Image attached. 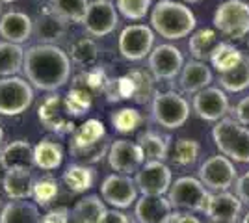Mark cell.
Returning <instances> with one entry per match:
<instances>
[{"mask_svg": "<svg viewBox=\"0 0 249 223\" xmlns=\"http://www.w3.org/2000/svg\"><path fill=\"white\" fill-rule=\"evenodd\" d=\"M219 87L229 93H240L249 87V56L244 54L238 65L229 69L225 73H219L218 76Z\"/></svg>", "mask_w": 249, "mask_h": 223, "instance_id": "cell-27", "label": "cell"}, {"mask_svg": "<svg viewBox=\"0 0 249 223\" xmlns=\"http://www.w3.org/2000/svg\"><path fill=\"white\" fill-rule=\"evenodd\" d=\"M212 139L223 156L232 162H249V128L236 119L223 117L212 128Z\"/></svg>", "mask_w": 249, "mask_h": 223, "instance_id": "cell-3", "label": "cell"}, {"mask_svg": "<svg viewBox=\"0 0 249 223\" xmlns=\"http://www.w3.org/2000/svg\"><path fill=\"white\" fill-rule=\"evenodd\" d=\"M0 158L6 171H34V147L28 139L10 141L0 151Z\"/></svg>", "mask_w": 249, "mask_h": 223, "instance_id": "cell-20", "label": "cell"}, {"mask_svg": "<svg viewBox=\"0 0 249 223\" xmlns=\"http://www.w3.org/2000/svg\"><path fill=\"white\" fill-rule=\"evenodd\" d=\"M106 212L99 195H86L71 210V223H103Z\"/></svg>", "mask_w": 249, "mask_h": 223, "instance_id": "cell-25", "label": "cell"}, {"mask_svg": "<svg viewBox=\"0 0 249 223\" xmlns=\"http://www.w3.org/2000/svg\"><path fill=\"white\" fill-rule=\"evenodd\" d=\"M136 143L142 149L145 162H164L169 156L171 138L167 134H160L156 130H145L138 136Z\"/></svg>", "mask_w": 249, "mask_h": 223, "instance_id": "cell-24", "label": "cell"}, {"mask_svg": "<svg viewBox=\"0 0 249 223\" xmlns=\"http://www.w3.org/2000/svg\"><path fill=\"white\" fill-rule=\"evenodd\" d=\"M153 6V0H115V10L126 17L128 21H142L145 19Z\"/></svg>", "mask_w": 249, "mask_h": 223, "instance_id": "cell-39", "label": "cell"}, {"mask_svg": "<svg viewBox=\"0 0 249 223\" xmlns=\"http://www.w3.org/2000/svg\"><path fill=\"white\" fill-rule=\"evenodd\" d=\"M173 206L164 195H142L136 201L134 216L138 223H164Z\"/></svg>", "mask_w": 249, "mask_h": 223, "instance_id": "cell-21", "label": "cell"}, {"mask_svg": "<svg viewBox=\"0 0 249 223\" xmlns=\"http://www.w3.org/2000/svg\"><path fill=\"white\" fill-rule=\"evenodd\" d=\"M4 175H6V168H4V164H2V158H0V184L4 181Z\"/></svg>", "mask_w": 249, "mask_h": 223, "instance_id": "cell-47", "label": "cell"}, {"mask_svg": "<svg viewBox=\"0 0 249 223\" xmlns=\"http://www.w3.org/2000/svg\"><path fill=\"white\" fill-rule=\"evenodd\" d=\"M164 223H201L199 222V218L196 216H192V214H184V212H171L167 216Z\"/></svg>", "mask_w": 249, "mask_h": 223, "instance_id": "cell-45", "label": "cell"}, {"mask_svg": "<svg viewBox=\"0 0 249 223\" xmlns=\"http://www.w3.org/2000/svg\"><path fill=\"white\" fill-rule=\"evenodd\" d=\"M242 212V201L231 191L210 193L205 214L212 223H236Z\"/></svg>", "mask_w": 249, "mask_h": 223, "instance_id": "cell-17", "label": "cell"}, {"mask_svg": "<svg viewBox=\"0 0 249 223\" xmlns=\"http://www.w3.org/2000/svg\"><path fill=\"white\" fill-rule=\"evenodd\" d=\"M37 117L41 121V125L51 132L56 134H71L76 130L74 125V117L71 116L69 108L65 104V97L62 95H51L43 101L37 108Z\"/></svg>", "mask_w": 249, "mask_h": 223, "instance_id": "cell-10", "label": "cell"}, {"mask_svg": "<svg viewBox=\"0 0 249 223\" xmlns=\"http://www.w3.org/2000/svg\"><path fill=\"white\" fill-rule=\"evenodd\" d=\"M234 186H236V195L242 201V205H248L249 206V171H246L242 177H238V181H236Z\"/></svg>", "mask_w": 249, "mask_h": 223, "instance_id": "cell-43", "label": "cell"}, {"mask_svg": "<svg viewBox=\"0 0 249 223\" xmlns=\"http://www.w3.org/2000/svg\"><path fill=\"white\" fill-rule=\"evenodd\" d=\"M34 103V87L21 76L0 78V116H21Z\"/></svg>", "mask_w": 249, "mask_h": 223, "instance_id": "cell-6", "label": "cell"}, {"mask_svg": "<svg viewBox=\"0 0 249 223\" xmlns=\"http://www.w3.org/2000/svg\"><path fill=\"white\" fill-rule=\"evenodd\" d=\"M34 34V19L24 11L11 10L0 17V37L8 43L22 45Z\"/></svg>", "mask_w": 249, "mask_h": 223, "instance_id": "cell-19", "label": "cell"}, {"mask_svg": "<svg viewBox=\"0 0 249 223\" xmlns=\"http://www.w3.org/2000/svg\"><path fill=\"white\" fill-rule=\"evenodd\" d=\"M242 223H249V212L244 216V220H242Z\"/></svg>", "mask_w": 249, "mask_h": 223, "instance_id": "cell-48", "label": "cell"}, {"mask_svg": "<svg viewBox=\"0 0 249 223\" xmlns=\"http://www.w3.org/2000/svg\"><path fill=\"white\" fill-rule=\"evenodd\" d=\"M212 71L205 62H197V60H190L184 64L182 71L178 74V86L180 89L188 93V95H196L199 91H203L205 87L210 86L212 82Z\"/></svg>", "mask_w": 249, "mask_h": 223, "instance_id": "cell-22", "label": "cell"}, {"mask_svg": "<svg viewBox=\"0 0 249 223\" xmlns=\"http://www.w3.org/2000/svg\"><path fill=\"white\" fill-rule=\"evenodd\" d=\"M126 76L132 82V101L143 104L151 97H155V82L153 76L143 69H130Z\"/></svg>", "mask_w": 249, "mask_h": 223, "instance_id": "cell-36", "label": "cell"}, {"mask_svg": "<svg viewBox=\"0 0 249 223\" xmlns=\"http://www.w3.org/2000/svg\"><path fill=\"white\" fill-rule=\"evenodd\" d=\"M63 162V147L58 141L41 139L34 147V164L36 168L43 171H54L62 166Z\"/></svg>", "mask_w": 249, "mask_h": 223, "instance_id": "cell-29", "label": "cell"}, {"mask_svg": "<svg viewBox=\"0 0 249 223\" xmlns=\"http://www.w3.org/2000/svg\"><path fill=\"white\" fill-rule=\"evenodd\" d=\"M69 220H71L69 208L67 206H60V208H54V210L45 214L41 223H69Z\"/></svg>", "mask_w": 249, "mask_h": 223, "instance_id": "cell-42", "label": "cell"}, {"mask_svg": "<svg viewBox=\"0 0 249 223\" xmlns=\"http://www.w3.org/2000/svg\"><path fill=\"white\" fill-rule=\"evenodd\" d=\"M151 112L155 121L167 130L180 128L190 117V103L177 91H162L155 93Z\"/></svg>", "mask_w": 249, "mask_h": 223, "instance_id": "cell-5", "label": "cell"}, {"mask_svg": "<svg viewBox=\"0 0 249 223\" xmlns=\"http://www.w3.org/2000/svg\"><path fill=\"white\" fill-rule=\"evenodd\" d=\"M103 139H106V128H104L103 121L88 119L80 127H76V130L73 132L69 149L89 147V145H95V143H99Z\"/></svg>", "mask_w": 249, "mask_h": 223, "instance_id": "cell-30", "label": "cell"}, {"mask_svg": "<svg viewBox=\"0 0 249 223\" xmlns=\"http://www.w3.org/2000/svg\"><path fill=\"white\" fill-rule=\"evenodd\" d=\"M0 17H2V2H0Z\"/></svg>", "mask_w": 249, "mask_h": 223, "instance_id": "cell-51", "label": "cell"}, {"mask_svg": "<svg viewBox=\"0 0 249 223\" xmlns=\"http://www.w3.org/2000/svg\"><path fill=\"white\" fill-rule=\"evenodd\" d=\"M95 173L89 166L84 164H71L63 171V182L65 186L74 193H82L93 186Z\"/></svg>", "mask_w": 249, "mask_h": 223, "instance_id": "cell-33", "label": "cell"}, {"mask_svg": "<svg viewBox=\"0 0 249 223\" xmlns=\"http://www.w3.org/2000/svg\"><path fill=\"white\" fill-rule=\"evenodd\" d=\"M199 153H201V145H199L196 139L190 138H180L175 141V147L171 151V160L175 162L177 166H194L199 158Z\"/></svg>", "mask_w": 249, "mask_h": 223, "instance_id": "cell-37", "label": "cell"}, {"mask_svg": "<svg viewBox=\"0 0 249 223\" xmlns=\"http://www.w3.org/2000/svg\"><path fill=\"white\" fill-rule=\"evenodd\" d=\"M58 195V182L51 179V177H43V179H36V184H34V193L32 197L36 199L37 205L41 206H47L51 205Z\"/></svg>", "mask_w": 249, "mask_h": 223, "instance_id": "cell-41", "label": "cell"}, {"mask_svg": "<svg viewBox=\"0 0 249 223\" xmlns=\"http://www.w3.org/2000/svg\"><path fill=\"white\" fill-rule=\"evenodd\" d=\"M192 108L196 112V116L203 121H212L218 123L219 119L227 116L229 112V97L221 87H205L203 91H199L194 95Z\"/></svg>", "mask_w": 249, "mask_h": 223, "instance_id": "cell-15", "label": "cell"}, {"mask_svg": "<svg viewBox=\"0 0 249 223\" xmlns=\"http://www.w3.org/2000/svg\"><path fill=\"white\" fill-rule=\"evenodd\" d=\"M84 28L91 37H106L119 24V13L112 0H93L89 2L88 13L84 17Z\"/></svg>", "mask_w": 249, "mask_h": 223, "instance_id": "cell-11", "label": "cell"}, {"mask_svg": "<svg viewBox=\"0 0 249 223\" xmlns=\"http://www.w3.org/2000/svg\"><path fill=\"white\" fill-rule=\"evenodd\" d=\"M26 80L41 91H58L71 78V58L58 45H34L24 52Z\"/></svg>", "mask_w": 249, "mask_h": 223, "instance_id": "cell-1", "label": "cell"}, {"mask_svg": "<svg viewBox=\"0 0 249 223\" xmlns=\"http://www.w3.org/2000/svg\"><path fill=\"white\" fill-rule=\"evenodd\" d=\"M232 112H234V119L238 123H242L244 127L249 128V97H244L238 104L234 106Z\"/></svg>", "mask_w": 249, "mask_h": 223, "instance_id": "cell-44", "label": "cell"}, {"mask_svg": "<svg viewBox=\"0 0 249 223\" xmlns=\"http://www.w3.org/2000/svg\"><path fill=\"white\" fill-rule=\"evenodd\" d=\"M199 181L205 184L207 190L229 191V188L238 181L234 162L223 154L210 156L199 168Z\"/></svg>", "mask_w": 249, "mask_h": 223, "instance_id": "cell-9", "label": "cell"}, {"mask_svg": "<svg viewBox=\"0 0 249 223\" xmlns=\"http://www.w3.org/2000/svg\"><path fill=\"white\" fill-rule=\"evenodd\" d=\"M103 201L115 208H128L132 203L138 201V186L128 175L112 173L101 184Z\"/></svg>", "mask_w": 249, "mask_h": 223, "instance_id": "cell-16", "label": "cell"}, {"mask_svg": "<svg viewBox=\"0 0 249 223\" xmlns=\"http://www.w3.org/2000/svg\"><path fill=\"white\" fill-rule=\"evenodd\" d=\"M24 49L15 43H0V76H17L24 65Z\"/></svg>", "mask_w": 249, "mask_h": 223, "instance_id": "cell-31", "label": "cell"}, {"mask_svg": "<svg viewBox=\"0 0 249 223\" xmlns=\"http://www.w3.org/2000/svg\"><path fill=\"white\" fill-rule=\"evenodd\" d=\"M34 171H6L2 188L11 201H26L34 193Z\"/></svg>", "mask_w": 249, "mask_h": 223, "instance_id": "cell-23", "label": "cell"}, {"mask_svg": "<svg viewBox=\"0 0 249 223\" xmlns=\"http://www.w3.org/2000/svg\"><path fill=\"white\" fill-rule=\"evenodd\" d=\"M117 49L124 60L140 62L155 49V30L147 24H130L119 34Z\"/></svg>", "mask_w": 249, "mask_h": 223, "instance_id": "cell-8", "label": "cell"}, {"mask_svg": "<svg viewBox=\"0 0 249 223\" xmlns=\"http://www.w3.org/2000/svg\"><path fill=\"white\" fill-rule=\"evenodd\" d=\"M219 45L218 32L212 28H201L190 35L188 41V51L192 54L194 60L197 62H207L210 60V56L214 52V49Z\"/></svg>", "mask_w": 249, "mask_h": 223, "instance_id": "cell-26", "label": "cell"}, {"mask_svg": "<svg viewBox=\"0 0 249 223\" xmlns=\"http://www.w3.org/2000/svg\"><path fill=\"white\" fill-rule=\"evenodd\" d=\"M208 197H210V191L196 177L177 179L167 191V199L173 208H182L190 212H205Z\"/></svg>", "mask_w": 249, "mask_h": 223, "instance_id": "cell-7", "label": "cell"}, {"mask_svg": "<svg viewBox=\"0 0 249 223\" xmlns=\"http://www.w3.org/2000/svg\"><path fill=\"white\" fill-rule=\"evenodd\" d=\"M134 182L142 195H164L173 184V173L164 162H145L136 173Z\"/></svg>", "mask_w": 249, "mask_h": 223, "instance_id": "cell-14", "label": "cell"}, {"mask_svg": "<svg viewBox=\"0 0 249 223\" xmlns=\"http://www.w3.org/2000/svg\"><path fill=\"white\" fill-rule=\"evenodd\" d=\"M214 28L229 39H244L249 34V4L244 0H225L214 11Z\"/></svg>", "mask_w": 249, "mask_h": 223, "instance_id": "cell-4", "label": "cell"}, {"mask_svg": "<svg viewBox=\"0 0 249 223\" xmlns=\"http://www.w3.org/2000/svg\"><path fill=\"white\" fill-rule=\"evenodd\" d=\"M67 54L73 64L80 65V67H91L99 58V45L93 37H80V39L73 41Z\"/></svg>", "mask_w": 249, "mask_h": 223, "instance_id": "cell-34", "label": "cell"}, {"mask_svg": "<svg viewBox=\"0 0 249 223\" xmlns=\"http://www.w3.org/2000/svg\"><path fill=\"white\" fill-rule=\"evenodd\" d=\"M184 2H199V0H184Z\"/></svg>", "mask_w": 249, "mask_h": 223, "instance_id": "cell-52", "label": "cell"}, {"mask_svg": "<svg viewBox=\"0 0 249 223\" xmlns=\"http://www.w3.org/2000/svg\"><path fill=\"white\" fill-rule=\"evenodd\" d=\"M242 56H244V52L240 49H236L232 43L219 41V45L214 49V52L210 56V62H212V67L218 73H225V71L240 64Z\"/></svg>", "mask_w": 249, "mask_h": 223, "instance_id": "cell-35", "label": "cell"}, {"mask_svg": "<svg viewBox=\"0 0 249 223\" xmlns=\"http://www.w3.org/2000/svg\"><path fill=\"white\" fill-rule=\"evenodd\" d=\"M184 67L182 52L175 45H156L149 54V71L155 80H175Z\"/></svg>", "mask_w": 249, "mask_h": 223, "instance_id": "cell-12", "label": "cell"}, {"mask_svg": "<svg viewBox=\"0 0 249 223\" xmlns=\"http://www.w3.org/2000/svg\"><path fill=\"white\" fill-rule=\"evenodd\" d=\"M103 223H130V220H128L126 214L119 212V210H108Z\"/></svg>", "mask_w": 249, "mask_h": 223, "instance_id": "cell-46", "label": "cell"}, {"mask_svg": "<svg viewBox=\"0 0 249 223\" xmlns=\"http://www.w3.org/2000/svg\"><path fill=\"white\" fill-rule=\"evenodd\" d=\"M106 156H108L110 168L115 173L128 175V177L132 173H138L140 168L143 166V162H145V156H143L140 145L136 141H130V139H115V141H112Z\"/></svg>", "mask_w": 249, "mask_h": 223, "instance_id": "cell-13", "label": "cell"}, {"mask_svg": "<svg viewBox=\"0 0 249 223\" xmlns=\"http://www.w3.org/2000/svg\"><path fill=\"white\" fill-rule=\"evenodd\" d=\"M143 116L136 108H121L112 114V125L121 134H130L138 127H142Z\"/></svg>", "mask_w": 249, "mask_h": 223, "instance_id": "cell-38", "label": "cell"}, {"mask_svg": "<svg viewBox=\"0 0 249 223\" xmlns=\"http://www.w3.org/2000/svg\"><path fill=\"white\" fill-rule=\"evenodd\" d=\"M47 4L65 22H76V24H82L89 8L88 0H49Z\"/></svg>", "mask_w": 249, "mask_h": 223, "instance_id": "cell-32", "label": "cell"}, {"mask_svg": "<svg viewBox=\"0 0 249 223\" xmlns=\"http://www.w3.org/2000/svg\"><path fill=\"white\" fill-rule=\"evenodd\" d=\"M0 2H6V4H11V2H19V0H0Z\"/></svg>", "mask_w": 249, "mask_h": 223, "instance_id": "cell-50", "label": "cell"}, {"mask_svg": "<svg viewBox=\"0 0 249 223\" xmlns=\"http://www.w3.org/2000/svg\"><path fill=\"white\" fill-rule=\"evenodd\" d=\"M34 2H45V0H34ZM47 2H49V0H47Z\"/></svg>", "mask_w": 249, "mask_h": 223, "instance_id": "cell-53", "label": "cell"}, {"mask_svg": "<svg viewBox=\"0 0 249 223\" xmlns=\"http://www.w3.org/2000/svg\"><path fill=\"white\" fill-rule=\"evenodd\" d=\"M65 34H67V22L62 17H58L49 8V4L39 10L34 19V35L39 39L41 45H56L65 37Z\"/></svg>", "mask_w": 249, "mask_h": 223, "instance_id": "cell-18", "label": "cell"}, {"mask_svg": "<svg viewBox=\"0 0 249 223\" xmlns=\"http://www.w3.org/2000/svg\"><path fill=\"white\" fill-rule=\"evenodd\" d=\"M37 205L30 201H10L0 214V223H41Z\"/></svg>", "mask_w": 249, "mask_h": 223, "instance_id": "cell-28", "label": "cell"}, {"mask_svg": "<svg viewBox=\"0 0 249 223\" xmlns=\"http://www.w3.org/2000/svg\"><path fill=\"white\" fill-rule=\"evenodd\" d=\"M151 26L160 37L178 41L196 30L197 19L186 4L175 0H160L151 11Z\"/></svg>", "mask_w": 249, "mask_h": 223, "instance_id": "cell-2", "label": "cell"}, {"mask_svg": "<svg viewBox=\"0 0 249 223\" xmlns=\"http://www.w3.org/2000/svg\"><path fill=\"white\" fill-rule=\"evenodd\" d=\"M2 139H4V130H2V127H0V145H2Z\"/></svg>", "mask_w": 249, "mask_h": 223, "instance_id": "cell-49", "label": "cell"}, {"mask_svg": "<svg viewBox=\"0 0 249 223\" xmlns=\"http://www.w3.org/2000/svg\"><path fill=\"white\" fill-rule=\"evenodd\" d=\"M108 149H110V143L103 139L95 145H89V147H82V149H69L71 151V156L82 162L84 166H89V164H97L104 158V154H108Z\"/></svg>", "mask_w": 249, "mask_h": 223, "instance_id": "cell-40", "label": "cell"}]
</instances>
